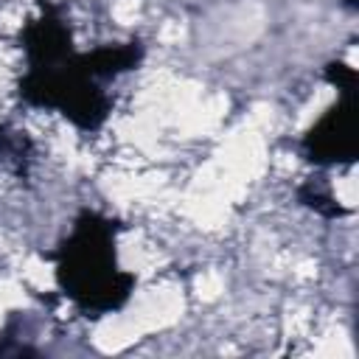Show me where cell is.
Returning <instances> with one entry per match:
<instances>
[{
    "label": "cell",
    "instance_id": "1",
    "mask_svg": "<svg viewBox=\"0 0 359 359\" xmlns=\"http://www.w3.org/2000/svg\"><path fill=\"white\" fill-rule=\"evenodd\" d=\"M59 278L70 297L87 309H118L129 294V275L115 266L112 224L95 213H84L73 236L62 247Z\"/></svg>",
    "mask_w": 359,
    "mask_h": 359
}]
</instances>
